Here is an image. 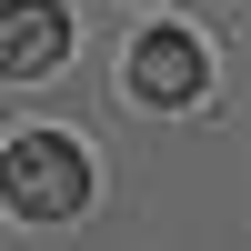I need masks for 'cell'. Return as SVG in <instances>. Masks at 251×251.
I'll return each instance as SVG.
<instances>
[{
    "mask_svg": "<svg viewBox=\"0 0 251 251\" xmlns=\"http://www.w3.org/2000/svg\"><path fill=\"white\" fill-rule=\"evenodd\" d=\"M0 201L30 221H71L80 201H91V161H80V141L60 131H20L10 151H0Z\"/></svg>",
    "mask_w": 251,
    "mask_h": 251,
    "instance_id": "cell-1",
    "label": "cell"
},
{
    "mask_svg": "<svg viewBox=\"0 0 251 251\" xmlns=\"http://www.w3.org/2000/svg\"><path fill=\"white\" fill-rule=\"evenodd\" d=\"M201 80H211L201 30H141V40H131V100L181 111V100H201Z\"/></svg>",
    "mask_w": 251,
    "mask_h": 251,
    "instance_id": "cell-2",
    "label": "cell"
},
{
    "mask_svg": "<svg viewBox=\"0 0 251 251\" xmlns=\"http://www.w3.org/2000/svg\"><path fill=\"white\" fill-rule=\"evenodd\" d=\"M71 60V10L60 0H0V80H40Z\"/></svg>",
    "mask_w": 251,
    "mask_h": 251,
    "instance_id": "cell-3",
    "label": "cell"
}]
</instances>
